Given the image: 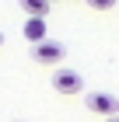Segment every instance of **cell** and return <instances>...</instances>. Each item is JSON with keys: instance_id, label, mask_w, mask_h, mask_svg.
<instances>
[{"instance_id": "obj_1", "label": "cell", "mask_w": 119, "mask_h": 122, "mask_svg": "<svg viewBox=\"0 0 119 122\" xmlns=\"http://www.w3.org/2000/svg\"><path fill=\"white\" fill-rule=\"evenodd\" d=\"M67 56V46L63 42H56V38H46V42H39V46H32V59L42 66H60Z\"/></svg>"}, {"instance_id": "obj_2", "label": "cell", "mask_w": 119, "mask_h": 122, "mask_svg": "<svg viewBox=\"0 0 119 122\" xmlns=\"http://www.w3.org/2000/svg\"><path fill=\"white\" fill-rule=\"evenodd\" d=\"M49 84H53L56 94H81V91H84V77L77 73V70H70V66H60Z\"/></svg>"}, {"instance_id": "obj_3", "label": "cell", "mask_w": 119, "mask_h": 122, "mask_svg": "<svg viewBox=\"0 0 119 122\" xmlns=\"http://www.w3.org/2000/svg\"><path fill=\"white\" fill-rule=\"evenodd\" d=\"M25 38L32 42V46L46 42V21H39V18H28V21H25Z\"/></svg>"}, {"instance_id": "obj_4", "label": "cell", "mask_w": 119, "mask_h": 122, "mask_svg": "<svg viewBox=\"0 0 119 122\" xmlns=\"http://www.w3.org/2000/svg\"><path fill=\"white\" fill-rule=\"evenodd\" d=\"M21 10H25L28 18L46 21V14H49V0H21Z\"/></svg>"}, {"instance_id": "obj_5", "label": "cell", "mask_w": 119, "mask_h": 122, "mask_svg": "<svg viewBox=\"0 0 119 122\" xmlns=\"http://www.w3.org/2000/svg\"><path fill=\"white\" fill-rule=\"evenodd\" d=\"M112 0H91V10H109Z\"/></svg>"}, {"instance_id": "obj_6", "label": "cell", "mask_w": 119, "mask_h": 122, "mask_svg": "<svg viewBox=\"0 0 119 122\" xmlns=\"http://www.w3.org/2000/svg\"><path fill=\"white\" fill-rule=\"evenodd\" d=\"M105 122H119V115H112V119H105Z\"/></svg>"}, {"instance_id": "obj_7", "label": "cell", "mask_w": 119, "mask_h": 122, "mask_svg": "<svg viewBox=\"0 0 119 122\" xmlns=\"http://www.w3.org/2000/svg\"><path fill=\"white\" fill-rule=\"evenodd\" d=\"M0 46H4V31H0Z\"/></svg>"}, {"instance_id": "obj_8", "label": "cell", "mask_w": 119, "mask_h": 122, "mask_svg": "<svg viewBox=\"0 0 119 122\" xmlns=\"http://www.w3.org/2000/svg\"><path fill=\"white\" fill-rule=\"evenodd\" d=\"M14 122H28V119H14Z\"/></svg>"}]
</instances>
